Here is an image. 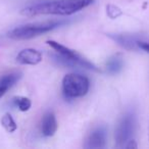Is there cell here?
<instances>
[{
    "label": "cell",
    "instance_id": "obj_7",
    "mask_svg": "<svg viewBox=\"0 0 149 149\" xmlns=\"http://www.w3.org/2000/svg\"><path fill=\"white\" fill-rule=\"evenodd\" d=\"M106 142V129L104 127H98L90 133L85 144V148L97 149L103 148Z\"/></svg>",
    "mask_w": 149,
    "mask_h": 149
},
{
    "label": "cell",
    "instance_id": "obj_14",
    "mask_svg": "<svg viewBox=\"0 0 149 149\" xmlns=\"http://www.w3.org/2000/svg\"><path fill=\"white\" fill-rule=\"evenodd\" d=\"M13 102H15V106L19 107V109L21 111H28L32 106L31 100L27 97H21V96L15 97L13 98Z\"/></svg>",
    "mask_w": 149,
    "mask_h": 149
},
{
    "label": "cell",
    "instance_id": "obj_2",
    "mask_svg": "<svg viewBox=\"0 0 149 149\" xmlns=\"http://www.w3.org/2000/svg\"><path fill=\"white\" fill-rule=\"evenodd\" d=\"M68 21H51L45 23H35L28 25L19 26L15 29L8 32L7 36L13 40H28L34 37H37L42 34L48 33L54 29L66 25Z\"/></svg>",
    "mask_w": 149,
    "mask_h": 149
},
{
    "label": "cell",
    "instance_id": "obj_5",
    "mask_svg": "<svg viewBox=\"0 0 149 149\" xmlns=\"http://www.w3.org/2000/svg\"><path fill=\"white\" fill-rule=\"evenodd\" d=\"M51 57L53 58V60L58 64V65L66 66L70 68H87V70H95V72H99V68L93 64L91 61H89L88 59L84 58L82 60L74 59V58L66 57L64 55H61L59 53H52Z\"/></svg>",
    "mask_w": 149,
    "mask_h": 149
},
{
    "label": "cell",
    "instance_id": "obj_11",
    "mask_svg": "<svg viewBox=\"0 0 149 149\" xmlns=\"http://www.w3.org/2000/svg\"><path fill=\"white\" fill-rule=\"evenodd\" d=\"M124 68V56L122 53L112 55L106 62V72L109 74H116Z\"/></svg>",
    "mask_w": 149,
    "mask_h": 149
},
{
    "label": "cell",
    "instance_id": "obj_4",
    "mask_svg": "<svg viewBox=\"0 0 149 149\" xmlns=\"http://www.w3.org/2000/svg\"><path fill=\"white\" fill-rule=\"evenodd\" d=\"M136 127V118L133 112H127L118 122L116 130V146L124 147L132 137Z\"/></svg>",
    "mask_w": 149,
    "mask_h": 149
},
{
    "label": "cell",
    "instance_id": "obj_8",
    "mask_svg": "<svg viewBox=\"0 0 149 149\" xmlns=\"http://www.w3.org/2000/svg\"><path fill=\"white\" fill-rule=\"evenodd\" d=\"M17 61L21 64L36 65L42 61V53L33 48H27L17 55Z\"/></svg>",
    "mask_w": 149,
    "mask_h": 149
},
{
    "label": "cell",
    "instance_id": "obj_15",
    "mask_svg": "<svg viewBox=\"0 0 149 149\" xmlns=\"http://www.w3.org/2000/svg\"><path fill=\"white\" fill-rule=\"evenodd\" d=\"M106 13H107V15L110 19H116V17H118L120 15H123V11L118 6H116V5L109 4L106 7Z\"/></svg>",
    "mask_w": 149,
    "mask_h": 149
},
{
    "label": "cell",
    "instance_id": "obj_12",
    "mask_svg": "<svg viewBox=\"0 0 149 149\" xmlns=\"http://www.w3.org/2000/svg\"><path fill=\"white\" fill-rule=\"evenodd\" d=\"M21 78L22 72H13L4 74L3 77L0 78V88L7 92V90L10 89L13 85H15L19 81Z\"/></svg>",
    "mask_w": 149,
    "mask_h": 149
},
{
    "label": "cell",
    "instance_id": "obj_10",
    "mask_svg": "<svg viewBox=\"0 0 149 149\" xmlns=\"http://www.w3.org/2000/svg\"><path fill=\"white\" fill-rule=\"evenodd\" d=\"M47 44L50 46L51 48H53L57 53L61 54V55H64L66 57H70V58H74V59H78V60H82L84 59V57L79 54L77 51H74V50L70 49V48L66 47V46L62 45V44L58 43V42H55V41H47Z\"/></svg>",
    "mask_w": 149,
    "mask_h": 149
},
{
    "label": "cell",
    "instance_id": "obj_6",
    "mask_svg": "<svg viewBox=\"0 0 149 149\" xmlns=\"http://www.w3.org/2000/svg\"><path fill=\"white\" fill-rule=\"evenodd\" d=\"M108 37L127 50H138V41L143 37L134 34H108Z\"/></svg>",
    "mask_w": 149,
    "mask_h": 149
},
{
    "label": "cell",
    "instance_id": "obj_17",
    "mask_svg": "<svg viewBox=\"0 0 149 149\" xmlns=\"http://www.w3.org/2000/svg\"><path fill=\"white\" fill-rule=\"evenodd\" d=\"M124 147H126V148H137L138 147V145L136 144V141H134V140H129L128 142L125 144V146Z\"/></svg>",
    "mask_w": 149,
    "mask_h": 149
},
{
    "label": "cell",
    "instance_id": "obj_13",
    "mask_svg": "<svg viewBox=\"0 0 149 149\" xmlns=\"http://www.w3.org/2000/svg\"><path fill=\"white\" fill-rule=\"evenodd\" d=\"M1 125L8 133H13L17 130V125L10 113H5L1 118Z\"/></svg>",
    "mask_w": 149,
    "mask_h": 149
},
{
    "label": "cell",
    "instance_id": "obj_9",
    "mask_svg": "<svg viewBox=\"0 0 149 149\" xmlns=\"http://www.w3.org/2000/svg\"><path fill=\"white\" fill-rule=\"evenodd\" d=\"M57 130V120L52 112H46L42 118V133L44 136L51 137Z\"/></svg>",
    "mask_w": 149,
    "mask_h": 149
},
{
    "label": "cell",
    "instance_id": "obj_18",
    "mask_svg": "<svg viewBox=\"0 0 149 149\" xmlns=\"http://www.w3.org/2000/svg\"><path fill=\"white\" fill-rule=\"evenodd\" d=\"M5 93H6V91H5V90H3V89H1V88H0V98L2 97V96L4 95Z\"/></svg>",
    "mask_w": 149,
    "mask_h": 149
},
{
    "label": "cell",
    "instance_id": "obj_16",
    "mask_svg": "<svg viewBox=\"0 0 149 149\" xmlns=\"http://www.w3.org/2000/svg\"><path fill=\"white\" fill-rule=\"evenodd\" d=\"M138 47L139 49H142L149 53V37H145L143 36L140 40L138 41Z\"/></svg>",
    "mask_w": 149,
    "mask_h": 149
},
{
    "label": "cell",
    "instance_id": "obj_1",
    "mask_svg": "<svg viewBox=\"0 0 149 149\" xmlns=\"http://www.w3.org/2000/svg\"><path fill=\"white\" fill-rule=\"evenodd\" d=\"M93 3V0H50L42 1L24 8L21 13L26 17L40 15H70Z\"/></svg>",
    "mask_w": 149,
    "mask_h": 149
},
{
    "label": "cell",
    "instance_id": "obj_3",
    "mask_svg": "<svg viewBox=\"0 0 149 149\" xmlns=\"http://www.w3.org/2000/svg\"><path fill=\"white\" fill-rule=\"evenodd\" d=\"M89 88V79L83 74H68L62 80V92L68 99L83 97L88 93Z\"/></svg>",
    "mask_w": 149,
    "mask_h": 149
}]
</instances>
